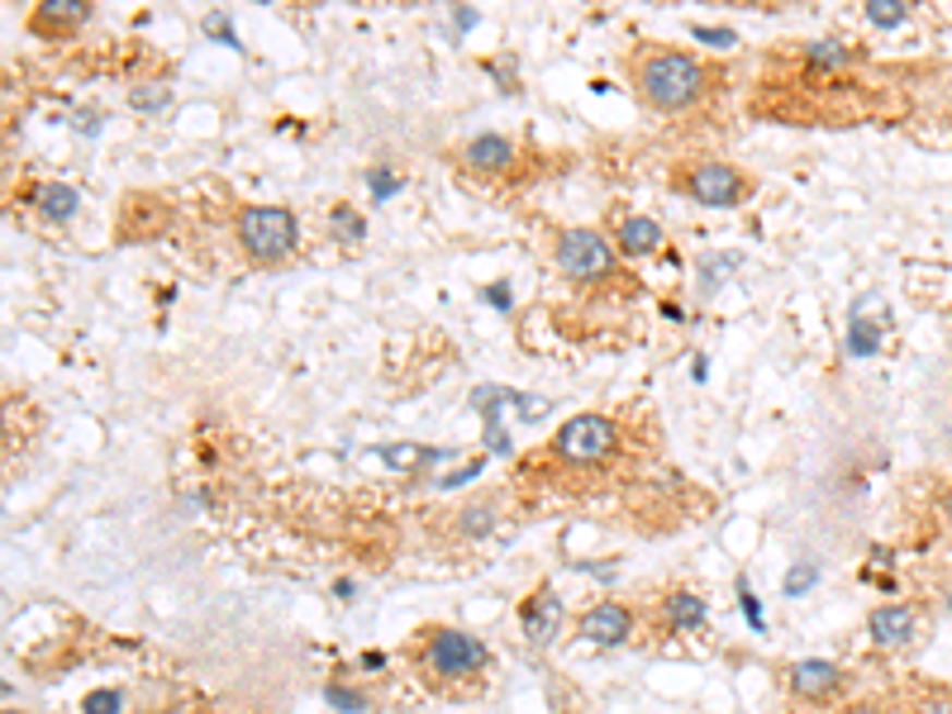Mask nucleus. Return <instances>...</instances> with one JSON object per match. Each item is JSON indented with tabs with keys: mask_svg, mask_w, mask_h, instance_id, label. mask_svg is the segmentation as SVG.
<instances>
[{
	"mask_svg": "<svg viewBox=\"0 0 952 714\" xmlns=\"http://www.w3.org/2000/svg\"><path fill=\"white\" fill-rule=\"evenodd\" d=\"M91 20V5L86 0H44L34 15V29H72V24Z\"/></svg>",
	"mask_w": 952,
	"mask_h": 714,
	"instance_id": "obj_14",
	"label": "nucleus"
},
{
	"mask_svg": "<svg viewBox=\"0 0 952 714\" xmlns=\"http://www.w3.org/2000/svg\"><path fill=\"white\" fill-rule=\"evenodd\" d=\"M867 629L881 648H900V643H909V633H915V609L909 605H881V609H871L867 615Z\"/></svg>",
	"mask_w": 952,
	"mask_h": 714,
	"instance_id": "obj_10",
	"label": "nucleus"
},
{
	"mask_svg": "<svg viewBox=\"0 0 952 714\" xmlns=\"http://www.w3.org/2000/svg\"><path fill=\"white\" fill-rule=\"evenodd\" d=\"M638 90H643L658 110H686V106H696L700 90H706V68L690 53L658 48V53H648L638 62Z\"/></svg>",
	"mask_w": 952,
	"mask_h": 714,
	"instance_id": "obj_1",
	"label": "nucleus"
},
{
	"mask_svg": "<svg viewBox=\"0 0 952 714\" xmlns=\"http://www.w3.org/2000/svg\"><path fill=\"white\" fill-rule=\"evenodd\" d=\"M629 629H634V615H629V605H615V601H605V605H591L581 615V633L591 643H600V648H615V643H624L629 639Z\"/></svg>",
	"mask_w": 952,
	"mask_h": 714,
	"instance_id": "obj_8",
	"label": "nucleus"
},
{
	"mask_svg": "<svg viewBox=\"0 0 952 714\" xmlns=\"http://www.w3.org/2000/svg\"><path fill=\"white\" fill-rule=\"evenodd\" d=\"M738 601H743V609H748L752 629H762V615H758V595H752V586H748V581H738Z\"/></svg>",
	"mask_w": 952,
	"mask_h": 714,
	"instance_id": "obj_30",
	"label": "nucleus"
},
{
	"mask_svg": "<svg viewBox=\"0 0 952 714\" xmlns=\"http://www.w3.org/2000/svg\"><path fill=\"white\" fill-rule=\"evenodd\" d=\"M706 615H710V605L700 601V595H690V591H672L667 595V619L676 629H700L706 625Z\"/></svg>",
	"mask_w": 952,
	"mask_h": 714,
	"instance_id": "obj_16",
	"label": "nucleus"
},
{
	"mask_svg": "<svg viewBox=\"0 0 952 714\" xmlns=\"http://www.w3.org/2000/svg\"><path fill=\"white\" fill-rule=\"evenodd\" d=\"M86 714H120V691H96V695H86Z\"/></svg>",
	"mask_w": 952,
	"mask_h": 714,
	"instance_id": "obj_27",
	"label": "nucleus"
},
{
	"mask_svg": "<svg viewBox=\"0 0 952 714\" xmlns=\"http://www.w3.org/2000/svg\"><path fill=\"white\" fill-rule=\"evenodd\" d=\"M839 686H843V671L833 667V662L810 657V662H795L791 667V695L795 700H829Z\"/></svg>",
	"mask_w": 952,
	"mask_h": 714,
	"instance_id": "obj_9",
	"label": "nucleus"
},
{
	"mask_svg": "<svg viewBox=\"0 0 952 714\" xmlns=\"http://www.w3.org/2000/svg\"><path fill=\"white\" fill-rule=\"evenodd\" d=\"M553 452L571 467H591V462L615 452V424H610L605 414H577V420H567L557 428Z\"/></svg>",
	"mask_w": 952,
	"mask_h": 714,
	"instance_id": "obj_3",
	"label": "nucleus"
},
{
	"mask_svg": "<svg viewBox=\"0 0 952 714\" xmlns=\"http://www.w3.org/2000/svg\"><path fill=\"white\" fill-rule=\"evenodd\" d=\"M467 162H472L477 172H505V167L515 162V143L501 134H481L467 143Z\"/></svg>",
	"mask_w": 952,
	"mask_h": 714,
	"instance_id": "obj_13",
	"label": "nucleus"
},
{
	"mask_svg": "<svg viewBox=\"0 0 952 714\" xmlns=\"http://www.w3.org/2000/svg\"><path fill=\"white\" fill-rule=\"evenodd\" d=\"M943 510H948V515H952V486H948V491H943Z\"/></svg>",
	"mask_w": 952,
	"mask_h": 714,
	"instance_id": "obj_34",
	"label": "nucleus"
},
{
	"mask_svg": "<svg viewBox=\"0 0 952 714\" xmlns=\"http://www.w3.org/2000/svg\"><path fill=\"white\" fill-rule=\"evenodd\" d=\"M815 581H819V567H815V562H795V567L786 571V586H781V591H786V595H805V591L815 586Z\"/></svg>",
	"mask_w": 952,
	"mask_h": 714,
	"instance_id": "obj_24",
	"label": "nucleus"
},
{
	"mask_svg": "<svg viewBox=\"0 0 952 714\" xmlns=\"http://www.w3.org/2000/svg\"><path fill=\"white\" fill-rule=\"evenodd\" d=\"M738 267H743L738 253H714V257H706V263H700V295H714Z\"/></svg>",
	"mask_w": 952,
	"mask_h": 714,
	"instance_id": "obj_17",
	"label": "nucleus"
},
{
	"mask_svg": "<svg viewBox=\"0 0 952 714\" xmlns=\"http://www.w3.org/2000/svg\"><path fill=\"white\" fill-rule=\"evenodd\" d=\"M909 714H952V695H924Z\"/></svg>",
	"mask_w": 952,
	"mask_h": 714,
	"instance_id": "obj_29",
	"label": "nucleus"
},
{
	"mask_svg": "<svg viewBox=\"0 0 952 714\" xmlns=\"http://www.w3.org/2000/svg\"><path fill=\"white\" fill-rule=\"evenodd\" d=\"M367 186H372V196H376V201H390V196L400 191V181L390 177L386 167H372V172H367Z\"/></svg>",
	"mask_w": 952,
	"mask_h": 714,
	"instance_id": "obj_26",
	"label": "nucleus"
},
{
	"mask_svg": "<svg viewBox=\"0 0 952 714\" xmlns=\"http://www.w3.org/2000/svg\"><path fill=\"white\" fill-rule=\"evenodd\" d=\"M948 609H952V601H948Z\"/></svg>",
	"mask_w": 952,
	"mask_h": 714,
	"instance_id": "obj_36",
	"label": "nucleus"
},
{
	"mask_svg": "<svg viewBox=\"0 0 952 714\" xmlns=\"http://www.w3.org/2000/svg\"><path fill=\"white\" fill-rule=\"evenodd\" d=\"M34 201H38V210H44L48 219H72L76 215V191L72 186H44Z\"/></svg>",
	"mask_w": 952,
	"mask_h": 714,
	"instance_id": "obj_19",
	"label": "nucleus"
},
{
	"mask_svg": "<svg viewBox=\"0 0 952 714\" xmlns=\"http://www.w3.org/2000/svg\"><path fill=\"white\" fill-rule=\"evenodd\" d=\"M429 667L438 671V677H472V671L486 667V648L481 639L462 629H434L429 633Z\"/></svg>",
	"mask_w": 952,
	"mask_h": 714,
	"instance_id": "obj_6",
	"label": "nucleus"
},
{
	"mask_svg": "<svg viewBox=\"0 0 952 714\" xmlns=\"http://www.w3.org/2000/svg\"><path fill=\"white\" fill-rule=\"evenodd\" d=\"M905 15H909V10L900 5V0H871V5H867V20L877 24V29H900Z\"/></svg>",
	"mask_w": 952,
	"mask_h": 714,
	"instance_id": "obj_23",
	"label": "nucleus"
},
{
	"mask_svg": "<svg viewBox=\"0 0 952 714\" xmlns=\"http://www.w3.org/2000/svg\"><path fill=\"white\" fill-rule=\"evenodd\" d=\"M810 62L815 68H843V62H853V48H843L839 38H819L810 44Z\"/></svg>",
	"mask_w": 952,
	"mask_h": 714,
	"instance_id": "obj_22",
	"label": "nucleus"
},
{
	"mask_svg": "<svg viewBox=\"0 0 952 714\" xmlns=\"http://www.w3.org/2000/svg\"><path fill=\"white\" fill-rule=\"evenodd\" d=\"M5 714H15V710H5Z\"/></svg>",
	"mask_w": 952,
	"mask_h": 714,
	"instance_id": "obj_35",
	"label": "nucleus"
},
{
	"mask_svg": "<svg viewBox=\"0 0 952 714\" xmlns=\"http://www.w3.org/2000/svg\"><path fill=\"white\" fill-rule=\"evenodd\" d=\"M296 215L281 210V205H248L239 215V243L253 263H281L296 249Z\"/></svg>",
	"mask_w": 952,
	"mask_h": 714,
	"instance_id": "obj_2",
	"label": "nucleus"
},
{
	"mask_svg": "<svg viewBox=\"0 0 952 714\" xmlns=\"http://www.w3.org/2000/svg\"><path fill=\"white\" fill-rule=\"evenodd\" d=\"M619 249H624V257H648L653 249H662V225L648 215H629L619 225Z\"/></svg>",
	"mask_w": 952,
	"mask_h": 714,
	"instance_id": "obj_12",
	"label": "nucleus"
},
{
	"mask_svg": "<svg viewBox=\"0 0 952 714\" xmlns=\"http://www.w3.org/2000/svg\"><path fill=\"white\" fill-rule=\"evenodd\" d=\"M472 406L486 414V424H501V428H505V414H515V420H525V424H539L543 414H553V400L519 396V391H505V386H477Z\"/></svg>",
	"mask_w": 952,
	"mask_h": 714,
	"instance_id": "obj_7",
	"label": "nucleus"
},
{
	"mask_svg": "<svg viewBox=\"0 0 952 714\" xmlns=\"http://www.w3.org/2000/svg\"><path fill=\"white\" fill-rule=\"evenodd\" d=\"M881 348V324L877 319H867L863 310L853 315V329H847V353L853 358H871Z\"/></svg>",
	"mask_w": 952,
	"mask_h": 714,
	"instance_id": "obj_18",
	"label": "nucleus"
},
{
	"mask_svg": "<svg viewBox=\"0 0 952 714\" xmlns=\"http://www.w3.org/2000/svg\"><path fill=\"white\" fill-rule=\"evenodd\" d=\"M557 267H563L571 281H600L615 271V253H610V243L600 239V233L567 229L563 239H557Z\"/></svg>",
	"mask_w": 952,
	"mask_h": 714,
	"instance_id": "obj_4",
	"label": "nucleus"
},
{
	"mask_svg": "<svg viewBox=\"0 0 952 714\" xmlns=\"http://www.w3.org/2000/svg\"><path fill=\"white\" fill-rule=\"evenodd\" d=\"M682 191H686L690 201H700V205H738V201H748L752 181L743 177L738 167H728V162H696L682 177Z\"/></svg>",
	"mask_w": 952,
	"mask_h": 714,
	"instance_id": "obj_5",
	"label": "nucleus"
},
{
	"mask_svg": "<svg viewBox=\"0 0 952 714\" xmlns=\"http://www.w3.org/2000/svg\"><path fill=\"white\" fill-rule=\"evenodd\" d=\"M843 714H885L881 705H871V700H863V705H847Z\"/></svg>",
	"mask_w": 952,
	"mask_h": 714,
	"instance_id": "obj_33",
	"label": "nucleus"
},
{
	"mask_svg": "<svg viewBox=\"0 0 952 714\" xmlns=\"http://www.w3.org/2000/svg\"><path fill=\"white\" fill-rule=\"evenodd\" d=\"M519 619H525V633L533 643H547L557 633V595L553 591H533L525 609H519Z\"/></svg>",
	"mask_w": 952,
	"mask_h": 714,
	"instance_id": "obj_11",
	"label": "nucleus"
},
{
	"mask_svg": "<svg viewBox=\"0 0 952 714\" xmlns=\"http://www.w3.org/2000/svg\"><path fill=\"white\" fill-rule=\"evenodd\" d=\"M324 700H329L334 710H344V714H362V710H367V700L353 695L348 686H338V681H334V686H324Z\"/></svg>",
	"mask_w": 952,
	"mask_h": 714,
	"instance_id": "obj_25",
	"label": "nucleus"
},
{
	"mask_svg": "<svg viewBox=\"0 0 952 714\" xmlns=\"http://www.w3.org/2000/svg\"><path fill=\"white\" fill-rule=\"evenodd\" d=\"M486 301H491L495 310H510V286H491V291H486Z\"/></svg>",
	"mask_w": 952,
	"mask_h": 714,
	"instance_id": "obj_32",
	"label": "nucleus"
},
{
	"mask_svg": "<svg viewBox=\"0 0 952 714\" xmlns=\"http://www.w3.org/2000/svg\"><path fill=\"white\" fill-rule=\"evenodd\" d=\"M329 225H334V233H338L344 243H358L362 233H367V225H362V215L353 210V205H334V210H329Z\"/></svg>",
	"mask_w": 952,
	"mask_h": 714,
	"instance_id": "obj_20",
	"label": "nucleus"
},
{
	"mask_svg": "<svg viewBox=\"0 0 952 714\" xmlns=\"http://www.w3.org/2000/svg\"><path fill=\"white\" fill-rule=\"evenodd\" d=\"M477 472H481V458H477V462H467V467H462V472H453V476H443V486H462V482H467V476H477Z\"/></svg>",
	"mask_w": 952,
	"mask_h": 714,
	"instance_id": "obj_31",
	"label": "nucleus"
},
{
	"mask_svg": "<svg viewBox=\"0 0 952 714\" xmlns=\"http://www.w3.org/2000/svg\"><path fill=\"white\" fill-rule=\"evenodd\" d=\"M696 38H700V44H710V48H728V44H738V34H734V29H706V24H696Z\"/></svg>",
	"mask_w": 952,
	"mask_h": 714,
	"instance_id": "obj_28",
	"label": "nucleus"
},
{
	"mask_svg": "<svg viewBox=\"0 0 952 714\" xmlns=\"http://www.w3.org/2000/svg\"><path fill=\"white\" fill-rule=\"evenodd\" d=\"M376 458H382L386 467H429V462H448L453 452H443V448H414V444H382V448H372Z\"/></svg>",
	"mask_w": 952,
	"mask_h": 714,
	"instance_id": "obj_15",
	"label": "nucleus"
},
{
	"mask_svg": "<svg viewBox=\"0 0 952 714\" xmlns=\"http://www.w3.org/2000/svg\"><path fill=\"white\" fill-rule=\"evenodd\" d=\"M129 106H134V110H162V106H172V86H167V82L134 86V90H129Z\"/></svg>",
	"mask_w": 952,
	"mask_h": 714,
	"instance_id": "obj_21",
	"label": "nucleus"
}]
</instances>
